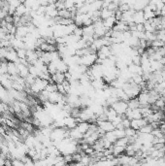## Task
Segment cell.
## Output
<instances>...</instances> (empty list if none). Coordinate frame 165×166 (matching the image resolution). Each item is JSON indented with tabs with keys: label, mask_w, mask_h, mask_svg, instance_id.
Masks as SVG:
<instances>
[{
	"label": "cell",
	"mask_w": 165,
	"mask_h": 166,
	"mask_svg": "<svg viewBox=\"0 0 165 166\" xmlns=\"http://www.w3.org/2000/svg\"><path fill=\"white\" fill-rule=\"evenodd\" d=\"M69 136V129L67 127H54L51 134L53 141H61Z\"/></svg>",
	"instance_id": "cell-1"
},
{
	"label": "cell",
	"mask_w": 165,
	"mask_h": 166,
	"mask_svg": "<svg viewBox=\"0 0 165 166\" xmlns=\"http://www.w3.org/2000/svg\"><path fill=\"white\" fill-rule=\"evenodd\" d=\"M49 83L50 82L48 80H44V79L38 77L36 78L34 84L30 85V90L32 91V93H40L46 89V86L49 85Z\"/></svg>",
	"instance_id": "cell-2"
},
{
	"label": "cell",
	"mask_w": 165,
	"mask_h": 166,
	"mask_svg": "<svg viewBox=\"0 0 165 166\" xmlns=\"http://www.w3.org/2000/svg\"><path fill=\"white\" fill-rule=\"evenodd\" d=\"M97 60V53H90L88 54H84L81 57V64L90 67L92 66L94 63Z\"/></svg>",
	"instance_id": "cell-3"
},
{
	"label": "cell",
	"mask_w": 165,
	"mask_h": 166,
	"mask_svg": "<svg viewBox=\"0 0 165 166\" xmlns=\"http://www.w3.org/2000/svg\"><path fill=\"white\" fill-rule=\"evenodd\" d=\"M111 107L116 111L117 115H123L126 112V110L128 109V104L126 101L123 100H117L116 101L114 104L111 105Z\"/></svg>",
	"instance_id": "cell-4"
},
{
	"label": "cell",
	"mask_w": 165,
	"mask_h": 166,
	"mask_svg": "<svg viewBox=\"0 0 165 166\" xmlns=\"http://www.w3.org/2000/svg\"><path fill=\"white\" fill-rule=\"evenodd\" d=\"M112 54V52H111V46H103L101 47V48L97 51V58L99 59H105L106 58H109L110 55Z\"/></svg>",
	"instance_id": "cell-5"
},
{
	"label": "cell",
	"mask_w": 165,
	"mask_h": 166,
	"mask_svg": "<svg viewBox=\"0 0 165 166\" xmlns=\"http://www.w3.org/2000/svg\"><path fill=\"white\" fill-rule=\"evenodd\" d=\"M96 123L98 124V127L100 129L103 130L105 133L108 132V131H112V130L115 129V125L113 124V122L108 121V120H106V121H99V122H96Z\"/></svg>",
	"instance_id": "cell-6"
},
{
	"label": "cell",
	"mask_w": 165,
	"mask_h": 166,
	"mask_svg": "<svg viewBox=\"0 0 165 166\" xmlns=\"http://www.w3.org/2000/svg\"><path fill=\"white\" fill-rule=\"evenodd\" d=\"M147 123H148V121L146 118H135V120H131L130 126L138 131L142 126H144Z\"/></svg>",
	"instance_id": "cell-7"
},
{
	"label": "cell",
	"mask_w": 165,
	"mask_h": 166,
	"mask_svg": "<svg viewBox=\"0 0 165 166\" xmlns=\"http://www.w3.org/2000/svg\"><path fill=\"white\" fill-rule=\"evenodd\" d=\"M51 79H52V81L53 83H56V84H62L66 80V76H65V73L57 71L56 73H53V74L51 75Z\"/></svg>",
	"instance_id": "cell-8"
},
{
	"label": "cell",
	"mask_w": 165,
	"mask_h": 166,
	"mask_svg": "<svg viewBox=\"0 0 165 166\" xmlns=\"http://www.w3.org/2000/svg\"><path fill=\"white\" fill-rule=\"evenodd\" d=\"M64 94H61L58 91H53V92H50L49 93V98L48 101H50L53 104H57L58 102L63 98Z\"/></svg>",
	"instance_id": "cell-9"
},
{
	"label": "cell",
	"mask_w": 165,
	"mask_h": 166,
	"mask_svg": "<svg viewBox=\"0 0 165 166\" xmlns=\"http://www.w3.org/2000/svg\"><path fill=\"white\" fill-rule=\"evenodd\" d=\"M69 137H71L73 140L78 142L84 139V134L77 127H74L72 129H69Z\"/></svg>",
	"instance_id": "cell-10"
},
{
	"label": "cell",
	"mask_w": 165,
	"mask_h": 166,
	"mask_svg": "<svg viewBox=\"0 0 165 166\" xmlns=\"http://www.w3.org/2000/svg\"><path fill=\"white\" fill-rule=\"evenodd\" d=\"M107 85V84L104 82L103 78L100 79H94V80L91 81V86L95 90H104L105 86Z\"/></svg>",
	"instance_id": "cell-11"
},
{
	"label": "cell",
	"mask_w": 165,
	"mask_h": 166,
	"mask_svg": "<svg viewBox=\"0 0 165 166\" xmlns=\"http://www.w3.org/2000/svg\"><path fill=\"white\" fill-rule=\"evenodd\" d=\"M64 123H65V127H67L68 129H72L77 126L78 122L76 120V118L72 116H68L64 118Z\"/></svg>",
	"instance_id": "cell-12"
},
{
	"label": "cell",
	"mask_w": 165,
	"mask_h": 166,
	"mask_svg": "<svg viewBox=\"0 0 165 166\" xmlns=\"http://www.w3.org/2000/svg\"><path fill=\"white\" fill-rule=\"evenodd\" d=\"M132 21H133V22H135L136 25H138V23H144L146 21H145V18H144V12H143V10L135 11L134 14H133Z\"/></svg>",
	"instance_id": "cell-13"
},
{
	"label": "cell",
	"mask_w": 165,
	"mask_h": 166,
	"mask_svg": "<svg viewBox=\"0 0 165 166\" xmlns=\"http://www.w3.org/2000/svg\"><path fill=\"white\" fill-rule=\"evenodd\" d=\"M28 33V27L27 25H19L17 26V31H16L15 36L17 38L22 39L25 36H26Z\"/></svg>",
	"instance_id": "cell-14"
},
{
	"label": "cell",
	"mask_w": 165,
	"mask_h": 166,
	"mask_svg": "<svg viewBox=\"0 0 165 166\" xmlns=\"http://www.w3.org/2000/svg\"><path fill=\"white\" fill-rule=\"evenodd\" d=\"M113 29L117 31H121V32H124V31L128 30V25H127V23H125L122 21H117Z\"/></svg>",
	"instance_id": "cell-15"
},
{
	"label": "cell",
	"mask_w": 165,
	"mask_h": 166,
	"mask_svg": "<svg viewBox=\"0 0 165 166\" xmlns=\"http://www.w3.org/2000/svg\"><path fill=\"white\" fill-rule=\"evenodd\" d=\"M128 70L132 74H140V75H143V69L141 67V65L138 64H134V63H130V64L127 66Z\"/></svg>",
	"instance_id": "cell-16"
},
{
	"label": "cell",
	"mask_w": 165,
	"mask_h": 166,
	"mask_svg": "<svg viewBox=\"0 0 165 166\" xmlns=\"http://www.w3.org/2000/svg\"><path fill=\"white\" fill-rule=\"evenodd\" d=\"M102 21H103L104 26L107 29H113L114 25H116V22H117V19L115 18V16H112V17H110L108 19H105V20H102Z\"/></svg>",
	"instance_id": "cell-17"
},
{
	"label": "cell",
	"mask_w": 165,
	"mask_h": 166,
	"mask_svg": "<svg viewBox=\"0 0 165 166\" xmlns=\"http://www.w3.org/2000/svg\"><path fill=\"white\" fill-rule=\"evenodd\" d=\"M8 74H10L12 76L19 75L18 66H17V64H16L15 62L8 61Z\"/></svg>",
	"instance_id": "cell-18"
},
{
	"label": "cell",
	"mask_w": 165,
	"mask_h": 166,
	"mask_svg": "<svg viewBox=\"0 0 165 166\" xmlns=\"http://www.w3.org/2000/svg\"><path fill=\"white\" fill-rule=\"evenodd\" d=\"M112 16H115V12L109 10L108 8H102L100 10V19L101 20L108 19L110 17H112Z\"/></svg>",
	"instance_id": "cell-19"
},
{
	"label": "cell",
	"mask_w": 165,
	"mask_h": 166,
	"mask_svg": "<svg viewBox=\"0 0 165 166\" xmlns=\"http://www.w3.org/2000/svg\"><path fill=\"white\" fill-rule=\"evenodd\" d=\"M58 17L63 18V19H68V18L73 19L74 18V15H73V13L70 11V10L64 8V9L58 10Z\"/></svg>",
	"instance_id": "cell-20"
},
{
	"label": "cell",
	"mask_w": 165,
	"mask_h": 166,
	"mask_svg": "<svg viewBox=\"0 0 165 166\" xmlns=\"http://www.w3.org/2000/svg\"><path fill=\"white\" fill-rule=\"evenodd\" d=\"M94 35V25H84L83 26V36H93Z\"/></svg>",
	"instance_id": "cell-21"
},
{
	"label": "cell",
	"mask_w": 165,
	"mask_h": 166,
	"mask_svg": "<svg viewBox=\"0 0 165 166\" xmlns=\"http://www.w3.org/2000/svg\"><path fill=\"white\" fill-rule=\"evenodd\" d=\"M89 124H90V122H84V121H83V122H78V124H77L76 127L79 129L83 134H85V133H86V131L89 130Z\"/></svg>",
	"instance_id": "cell-22"
},
{
	"label": "cell",
	"mask_w": 165,
	"mask_h": 166,
	"mask_svg": "<svg viewBox=\"0 0 165 166\" xmlns=\"http://www.w3.org/2000/svg\"><path fill=\"white\" fill-rule=\"evenodd\" d=\"M27 10H28V9L26 8V6L23 4V3H21V4L17 7V9H16L14 15L19 16V17H21V16H23L25 14H26Z\"/></svg>",
	"instance_id": "cell-23"
},
{
	"label": "cell",
	"mask_w": 165,
	"mask_h": 166,
	"mask_svg": "<svg viewBox=\"0 0 165 166\" xmlns=\"http://www.w3.org/2000/svg\"><path fill=\"white\" fill-rule=\"evenodd\" d=\"M125 153V147L122 146H117V145H113V154L117 157L120 156L121 154H123Z\"/></svg>",
	"instance_id": "cell-24"
},
{
	"label": "cell",
	"mask_w": 165,
	"mask_h": 166,
	"mask_svg": "<svg viewBox=\"0 0 165 166\" xmlns=\"http://www.w3.org/2000/svg\"><path fill=\"white\" fill-rule=\"evenodd\" d=\"M20 124H21V126L22 128L26 129L30 133H33V131L35 130V126L31 122H28L25 121V122H20Z\"/></svg>",
	"instance_id": "cell-25"
},
{
	"label": "cell",
	"mask_w": 165,
	"mask_h": 166,
	"mask_svg": "<svg viewBox=\"0 0 165 166\" xmlns=\"http://www.w3.org/2000/svg\"><path fill=\"white\" fill-rule=\"evenodd\" d=\"M104 137H105L108 141L111 142L112 144H114L115 142L117 141V136H116V133H115V131H114V130L106 132V133H105V135H104Z\"/></svg>",
	"instance_id": "cell-26"
},
{
	"label": "cell",
	"mask_w": 165,
	"mask_h": 166,
	"mask_svg": "<svg viewBox=\"0 0 165 166\" xmlns=\"http://www.w3.org/2000/svg\"><path fill=\"white\" fill-rule=\"evenodd\" d=\"M127 104H128V108H130V109L140 108V103H139V101H138L137 97L129 99L128 102H127Z\"/></svg>",
	"instance_id": "cell-27"
},
{
	"label": "cell",
	"mask_w": 165,
	"mask_h": 166,
	"mask_svg": "<svg viewBox=\"0 0 165 166\" xmlns=\"http://www.w3.org/2000/svg\"><path fill=\"white\" fill-rule=\"evenodd\" d=\"M153 126H152V124L150 123V122H148L147 124H145L144 126H142L138 131L139 132H141V133H152V131H153Z\"/></svg>",
	"instance_id": "cell-28"
},
{
	"label": "cell",
	"mask_w": 165,
	"mask_h": 166,
	"mask_svg": "<svg viewBox=\"0 0 165 166\" xmlns=\"http://www.w3.org/2000/svg\"><path fill=\"white\" fill-rule=\"evenodd\" d=\"M48 92H53V91H57V86L56 83H49V85L46 86L45 89Z\"/></svg>",
	"instance_id": "cell-29"
},
{
	"label": "cell",
	"mask_w": 165,
	"mask_h": 166,
	"mask_svg": "<svg viewBox=\"0 0 165 166\" xmlns=\"http://www.w3.org/2000/svg\"><path fill=\"white\" fill-rule=\"evenodd\" d=\"M18 57L21 59H25L26 58V50L25 49H19L17 50Z\"/></svg>",
	"instance_id": "cell-30"
},
{
	"label": "cell",
	"mask_w": 165,
	"mask_h": 166,
	"mask_svg": "<svg viewBox=\"0 0 165 166\" xmlns=\"http://www.w3.org/2000/svg\"><path fill=\"white\" fill-rule=\"evenodd\" d=\"M64 6L66 9L70 10V9H72V8L76 7L75 6V1L74 0H66V1H64Z\"/></svg>",
	"instance_id": "cell-31"
},
{
	"label": "cell",
	"mask_w": 165,
	"mask_h": 166,
	"mask_svg": "<svg viewBox=\"0 0 165 166\" xmlns=\"http://www.w3.org/2000/svg\"><path fill=\"white\" fill-rule=\"evenodd\" d=\"M107 8H108L109 10L116 12L117 10H119V4L116 3V2H111V3L109 4V6H108Z\"/></svg>",
	"instance_id": "cell-32"
},
{
	"label": "cell",
	"mask_w": 165,
	"mask_h": 166,
	"mask_svg": "<svg viewBox=\"0 0 165 166\" xmlns=\"http://www.w3.org/2000/svg\"><path fill=\"white\" fill-rule=\"evenodd\" d=\"M132 63H134V64H141V55H134V57H132Z\"/></svg>",
	"instance_id": "cell-33"
},
{
	"label": "cell",
	"mask_w": 165,
	"mask_h": 166,
	"mask_svg": "<svg viewBox=\"0 0 165 166\" xmlns=\"http://www.w3.org/2000/svg\"><path fill=\"white\" fill-rule=\"evenodd\" d=\"M57 91L59 93L64 94V95H65V94H67L65 90H64V86H63V85H62V84H57Z\"/></svg>",
	"instance_id": "cell-34"
},
{
	"label": "cell",
	"mask_w": 165,
	"mask_h": 166,
	"mask_svg": "<svg viewBox=\"0 0 165 166\" xmlns=\"http://www.w3.org/2000/svg\"><path fill=\"white\" fill-rule=\"evenodd\" d=\"M8 23H14V15H10V14H8L5 19H4Z\"/></svg>",
	"instance_id": "cell-35"
},
{
	"label": "cell",
	"mask_w": 165,
	"mask_h": 166,
	"mask_svg": "<svg viewBox=\"0 0 165 166\" xmlns=\"http://www.w3.org/2000/svg\"><path fill=\"white\" fill-rule=\"evenodd\" d=\"M39 3L41 5H44V6H47L48 4H51L52 3V0H38Z\"/></svg>",
	"instance_id": "cell-36"
},
{
	"label": "cell",
	"mask_w": 165,
	"mask_h": 166,
	"mask_svg": "<svg viewBox=\"0 0 165 166\" xmlns=\"http://www.w3.org/2000/svg\"><path fill=\"white\" fill-rule=\"evenodd\" d=\"M62 1H63V2H64V1H66V0H62Z\"/></svg>",
	"instance_id": "cell-37"
}]
</instances>
